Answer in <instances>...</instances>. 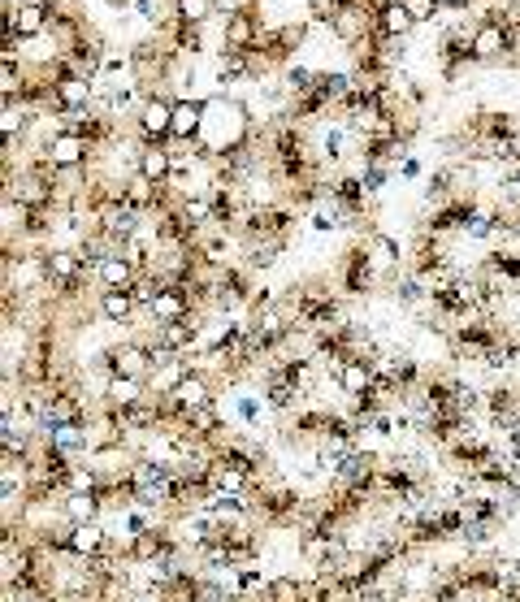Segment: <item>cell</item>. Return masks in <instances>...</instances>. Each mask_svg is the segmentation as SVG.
Returning a JSON list of instances; mask_svg holds the SVG:
<instances>
[{"label": "cell", "instance_id": "5", "mask_svg": "<svg viewBox=\"0 0 520 602\" xmlns=\"http://www.w3.org/2000/svg\"><path fill=\"white\" fill-rule=\"evenodd\" d=\"M208 109H213V100H174V135H169V139H191V135H200Z\"/></svg>", "mask_w": 520, "mask_h": 602}, {"label": "cell", "instance_id": "2", "mask_svg": "<svg viewBox=\"0 0 520 602\" xmlns=\"http://www.w3.org/2000/svg\"><path fill=\"white\" fill-rule=\"evenodd\" d=\"M139 135L148 143H161L165 135H174V100L148 96L139 104Z\"/></svg>", "mask_w": 520, "mask_h": 602}, {"label": "cell", "instance_id": "15", "mask_svg": "<svg viewBox=\"0 0 520 602\" xmlns=\"http://www.w3.org/2000/svg\"><path fill=\"white\" fill-rule=\"evenodd\" d=\"M438 5H442V9H464L468 0H438Z\"/></svg>", "mask_w": 520, "mask_h": 602}, {"label": "cell", "instance_id": "12", "mask_svg": "<svg viewBox=\"0 0 520 602\" xmlns=\"http://www.w3.org/2000/svg\"><path fill=\"white\" fill-rule=\"evenodd\" d=\"M347 135H351L347 122H343V126H334V130H325V135H321V156H325V161H338V156H343Z\"/></svg>", "mask_w": 520, "mask_h": 602}, {"label": "cell", "instance_id": "6", "mask_svg": "<svg viewBox=\"0 0 520 602\" xmlns=\"http://www.w3.org/2000/svg\"><path fill=\"white\" fill-rule=\"evenodd\" d=\"M100 312H104V317H109L113 325H122L130 312H135V295H130V291H104V295H100Z\"/></svg>", "mask_w": 520, "mask_h": 602}, {"label": "cell", "instance_id": "3", "mask_svg": "<svg viewBox=\"0 0 520 602\" xmlns=\"http://www.w3.org/2000/svg\"><path fill=\"white\" fill-rule=\"evenodd\" d=\"M91 152V143L87 139H78V135H70V130H57V135L48 139V148H44V161L57 169H74V165H83V156Z\"/></svg>", "mask_w": 520, "mask_h": 602}, {"label": "cell", "instance_id": "16", "mask_svg": "<svg viewBox=\"0 0 520 602\" xmlns=\"http://www.w3.org/2000/svg\"><path fill=\"white\" fill-rule=\"evenodd\" d=\"M104 5H113V9H126V5H130V0H104Z\"/></svg>", "mask_w": 520, "mask_h": 602}, {"label": "cell", "instance_id": "1", "mask_svg": "<svg viewBox=\"0 0 520 602\" xmlns=\"http://www.w3.org/2000/svg\"><path fill=\"white\" fill-rule=\"evenodd\" d=\"M473 52H477V61H490V57H499V52H507V18H503V9H490L486 18L473 22Z\"/></svg>", "mask_w": 520, "mask_h": 602}, {"label": "cell", "instance_id": "9", "mask_svg": "<svg viewBox=\"0 0 520 602\" xmlns=\"http://www.w3.org/2000/svg\"><path fill=\"white\" fill-rule=\"evenodd\" d=\"M317 78H321V74H312L308 65H291V70H286V91H291L295 100H304V96H312Z\"/></svg>", "mask_w": 520, "mask_h": 602}, {"label": "cell", "instance_id": "8", "mask_svg": "<svg viewBox=\"0 0 520 602\" xmlns=\"http://www.w3.org/2000/svg\"><path fill=\"white\" fill-rule=\"evenodd\" d=\"M395 299H399V308H421L429 299V291H425V282L416 278V273H408V278L395 282Z\"/></svg>", "mask_w": 520, "mask_h": 602}, {"label": "cell", "instance_id": "7", "mask_svg": "<svg viewBox=\"0 0 520 602\" xmlns=\"http://www.w3.org/2000/svg\"><path fill=\"white\" fill-rule=\"evenodd\" d=\"M282 243H286V239H260V243H247V269H269V265H278Z\"/></svg>", "mask_w": 520, "mask_h": 602}, {"label": "cell", "instance_id": "11", "mask_svg": "<svg viewBox=\"0 0 520 602\" xmlns=\"http://www.w3.org/2000/svg\"><path fill=\"white\" fill-rule=\"evenodd\" d=\"M265 408H269V403H265V399H256V395H239V399H234V412H239V421H243V425H260Z\"/></svg>", "mask_w": 520, "mask_h": 602}, {"label": "cell", "instance_id": "4", "mask_svg": "<svg viewBox=\"0 0 520 602\" xmlns=\"http://www.w3.org/2000/svg\"><path fill=\"white\" fill-rule=\"evenodd\" d=\"M412 26L416 22H412V13L403 0H382V5H377V35L382 39H403Z\"/></svg>", "mask_w": 520, "mask_h": 602}, {"label": "cell", "instance_id": "14", "mask_svg": "<svg viewBox=\"0 0 520 602\" xmlns=\"http://www.w3.org/2000/svg\"><path fill=\"white\" fill-rule=\"evenodd\" d=\"M399 174H403V178H416V174H421V165H416V161H412V156H403V165H399Z\"/></svg>", "mask_w": 520, "mask_h": 602}, {"label": "cell", "instance_id": "13", "mask_svg": "<svg viewBox=\"0 0 520 602\" xmlns=\"http://www.w3.org/2000/svg\"><path fill=\"white\" fill-rule=\"evenodd\" d=\"M213 9L221 18H234V13H252V0H213Z\"/></svg>", "mask_w": 520, "mask_h": 602}, {"label": "cell", "instance_id": "10", "mask_svg": "<svg viewBox=\"0 0 520 602\" xmlns=\"http://www.w3.org/2000/svg\"><path fill=\"white\" fill-rule=\"evenodd\" d=\"M174 13H178V22H204L208 13H217V9H213V0H174Z\"/></svg>", "mask_w": 520, "mask_h": 602}]
</instances>
